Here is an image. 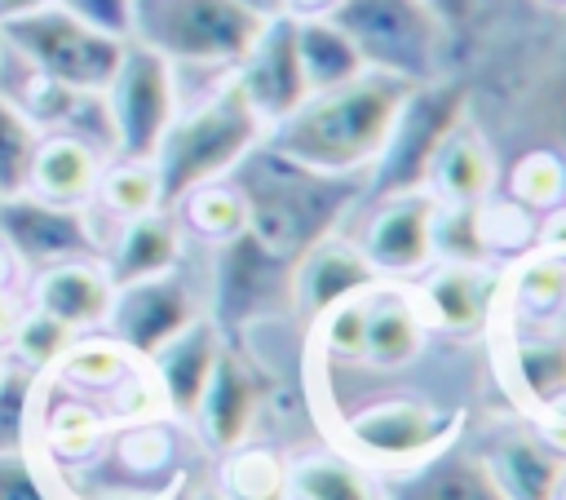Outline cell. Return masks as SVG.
Returning <instances> with one entry per match:
<instances>
[{
	"label": "cell",
	"instance_id": "obj_50",
	"mask_svg": "<svg viewBox=\"0 0 566 500\" xmlns=\"http://www.w3.org/2000/svg\"><path fill=\"white\" fill-rule=\"evenodd\" d=\"M553 500H566V473H562V482H557V496Z\"/></svg>",
	"mask_w": 566,
	"mask_h": 500
},
{
	"label": "cell",
	"instance_id": "obj_33",
	"mask_svg": "<svg viewBox=\"0 0 566 500\" xmlns=\"http://www.w3.org/2000/svg\"><path fill=\"white\" fill-rule=\"evenodd\" d=\"M40 376L22 363H9L0 376V451H31L40 420Z\"/></svg>",
	"mask_w": 566,
	"mask_h": 500
},
{
	"label": "cell",
	"instance_id": "obj_8",
	"mask_svg": "<svg viewBox=\"0 0 566 500\" xmlns=\"http://www.w3.org/2000/svg\"><path fill=\"white\" fill-rule=\"evenodd\" d=\"M102 106L111 124V150L124 159H155L168 124L181 111V71L155 49L128 40L111 84L102 88Z\"/></svg>",
	"mask_w": 566,
	"mask_h": 500
},
{
	"label": "cell",
	"instance_id": "obj_25",
	"mask_svg": "<svg viewBox=\"0 0 566 500\" xmlns=\"http://www.w3.org/2000/svg\"><path fill=\"white\" fill-rule=\"evenodd\" d=\"M287 500H389V478L345 447L287 456Z\"/></svg>",
	"mask_w": 566,
	"mask_h": 500
},
{
	"label": "cell",
	"instance_id": "obj_17",
	"mask_svg": "<svg viewBox=\"0 0 566 500\" xmlns=\"http://www.w3.org/2000/svg\"><path fill=\"white\" fill-rule=\"evenodd\" d=\"M226 350V332L217 327L212 314H199L195 323H186L168 345H159L150 358H146V372L159 389V403L168 416L177 420H190L199 398H203V385L217 367Z\"/></svg>",
	"mask_w": 566,
	"mask_h": 500
},
{
	"label": "cell",
	"instance_id": "obj_51",
	"mask_svg": "<svg viewBox=\"0 0 566 500\" xmlns=\"http://www.w3.org/2000/svg\"><path fill=\"white\" fill-rule=\"evenodd\" d=\"M548 4H553V9H566V0H548Z\"/></svg>",
	"mask_w": 566,
	"mask_h": 500
},
{
	"label": "cell",
	"instance_id": "obj_35",
	"mask_svg": "<svg viewBox=\"0 0 566 500\" xmlns=\"http://www.w3.org/2000/svg\"><path fill=\"white\" fill-rule=\"evenodd\" d=\"M504 190L513 204H522L526 212H548L553 204L566 199V159L557 150H526L509 177Z\"/></svg>",
	"mask_w": 566,
	"mask_h": 500
},
{
	"label": "cell",
	"instance_id": "obj_30",
	"mask_svg": "<svg viewBox=\"0 0 566 500\" xmlns=\"http://www.w3.org/2000/svg\"><path fill=\"white\" fill-rule=\"evenodd\" d=\"M509 385L531 403H557L566 398V341L553 332H531L522 341H513L509 350Z\"/></svg>",
	"mask_w": 566,
	"mask_h": 500
},
{
	"label": "cell",
	"instance_id": "obj_38",
	"mask_svg": "<svg viewBox=\"0 0 566 500\" xmlns=\"http://www.w3.org/2000/svg\"><path fill=\"white\" fill-rule=\"evenodd\" d=\"M102 434H106V420L97 416V407L75 398V403L57 407V416L49 425V447L57 456H66V460H80V456H88L102 442Z\"/></svg>",
	"mask_w": 566,
	"mask_h": 500
},
{
	"label": "cell",
	"instance_id": "obj_26",
	"mask_svg": "<svg viewBox=\"0 0 566 500\" xmlns=\"http://www.w3.org/2000/svg\"><path fill=\"white\" fill-rule=\"evenodd\" d=\"M389 500H500V491L486 478L478 451L451 442L424 465L389 478Z\"/></svg>",
	"mask_w": 566,
	"mask_h": 500
},
{
	"label": "cell",
	"instance_id": "obj_34",
	"mask_svg": "<svg viewBox=\"0 0 566 500\" xmlns=\"http://www.w3.org/2000/svg\"><path fill=\"white\" fill-rule=\"evenodd\" d=\"M478 221V239H482V257H522L535 248V212H526L522 204H513L509 195H491L473 208Z\"/></svg>",
	"mask_w": 566,
	"mask_h": 500
},
{
	"label": "cell",
	"instance_id": "obj_23",
	"mask_svg": "<svg viewBox=\"0 0 566 500\" xmlns=\"http://www.w3.org/2000/svg\"><path fill=\"white\" fill-rule=\"evenodd\" d=\"M486 478L495 482L500 500H553L566 473V460L539 442V434H495L478 451Z\"/></svg>",
	"mask_w": 566,
	"mask_h": 500
},
{
	"label": "cell",
	"instance_id": "obj_4",
	"mask_svg": "<svg viewBox=\"0 0 566 500\" xmlns=\"http://www.w3.org/2000/svg\"><path fill=\"white\" fill-rule=\"evenodd\" d=\"M261 22L265 18L239 0H137L128 40L155 49L177 71L230 75L252 49Z\"/></svg>",
	"mask_w": 566,
	"mask_h": 500
},
{
	"label": "cell",
	"instance_id": "obj_24",
	"mask_svg": "<svg viewBox=\"0 0 566 500\" xmlns=\"http://www.w3.org/2000/svg\"><path fill=\"white\" fill-rule=\"evenodd\" d=\"M500 310H509L531 332H553L566 319V257L522 252L513 270L500 279Z\"/></svg>",
	"mask_w": 566,
	"mask_h": 500
},
{
	"label": "cell",
	"instance_id": "obj_40",
	"mask_svg": "<svg viewBox=\"0 0 566 500\" xmlns=\"http://www.w3.org/2000/svg\"><path fill=\"white\" fill-rule=\"evenodd\" d=\"M57 4L106 35H119V40L133 35V4L137 0H57Z\"/></svg>",
	"mask_w": 566,
	"mask_h": 500
},
{
	"label": "cell",
	"instance_id": "obj_39",
	"mask_svg": "<svg viewBox=\"0 0 566 500\" xmlns=\"http://www.w3.org/2000/svg\"><path fill=\"white\" fill-rule=\"evenodd\" d=\"M0 500H57L31 451H0Z\"/></svg>",
	"mask_w": 566,
	"mask_h": 500
},
{
	"label": "cell",
	"instance_id": "obj_43",
	"mask_svg": "<svg viewBox=\"0 0 566 500\" xmlns=\"http://www.w3.org/2000/svg\"><path fill=\"white\" fill-rule=\"evenodd\" d=\"M429 9H433V18L447 27V31H455V27H464V22H473L491 0H424Z\"/></svg>",
	"mask_w": 566,
	"mask_h": 500
},
{
	"label": "cell",
	"instance_id": "obj_12",
	"mask_svg": "<svg viewBox=\"0 0 566 500\" xmlns=\"http://www.w3.org/2000/svg\"><path fill=\"white\" fill-rule=\"evenodd\" d=\"M203 310H199L195 288L186 283L181 270H172V274H159V279H142V283L115 288V301H111V314H106L102 332L115 336L133 358L146 363L159 345H168Z\"/></svg>",
	"mask_w": 566,
	"mask_h": 500
},
{
	"label": "cell",
	"instance_id": "obj_11",
	"mask_svg": "<svg viewBox=\"0 0 566 500\" xmlns=\"http://www.w3.org/2000/svg\"><path fill=\"white\" fill-rule=\"evenodd\" d=\"M433 235H438V199L424 186H416V190L376 195V208L363 221L358 248L380 279L407 283L438 261Z\"/></svg>",
	"mask_w": 566,
	"mask_h": 500
},
{
	"label": "cell",
	"instance_id": "obj_14",
	"mask_svg": "<svg viewBox=\"0 0 566 500\" xmlns=\"http://www.w3.org/2000/svg\"><path fill=\"white\" fill-rule=\"evenodd\" d=\"M411 296L429 332L478 336L500 310V274L486 261H433L411 283Z\"/></svg>",
	"mask_w": 566,
	"mask_h": 500
},
{
	"label": "cell",
	"instance_id": "obj_3",
	"mask_svg": "<svg viewBox=\"0 0 566 500\" xmlns=\"http://www.w3.org/2000/svg\"><path fill=\"white\" fill-rule=\"evenodd\" d=\"M261 142H265V124L248 106V97L239 93L234 75L217 80L199 102L177 111V119L168 124V133H164V142L155 150L164 208H172L195 186L234 177V168Z\"/></svg>",
	"mask_w": 566,
	"mask_h": 500
},
{
	"label": "cell",
	"instance_id": "obj_21",
	"mask_svg": "<svg viewBox=\"0 0 566 500\" xmlns=\"http://www.w3.org/2000/svg\"><path fill=\"white\" fill-rule=\"evenodd\" d=\"M106 159L111 155L80 133H40L27 190L49 204H62V208H88Z\"/></svg>",
	"mask_w": 566,
	"mask_h": 500
},
{
	"label": "cell",
	"instance_id": "obj_36",
	"mask_svg": "<svg viewBox=\"0 0 566 500\" xmlns=\"http://www.w3.org/2000/svg\"><path fill=\"white\" fill-rule=\"evenodd\" d=\"M71 345H75V332H71L66 323H57V319H49L44 310L31 305V310L18 314L9 354H13V363H22V367H31L35 376H44V372H53V367L66 358Z\"/></svg>",
	"mask_w": 566,
	"mask_h": 500
},
{
	"label": "cell",
	"instance_id": "obj_47",
	"mask_svg": "<svg viewBox=\"0 0 566 500\" xmlns=\"http://www.w3.org/2000/svg\"><path fill=\"white\" fill-rule=\"evenodd\" d=\"M239 4H248V9H252L256 18H265V22L287 13V0H239Z\"/></svg>",
	"mask_w": 566,
	"mask_h": 500
},
{
	"label": "cell",
	"instance_id": "obj_2",
	"mask_svg": "<svg viewBox=\"0 0 566 500\" xmlns=\"http://www.w3.org/2000/svg\"><path fill=\"white\" fill-rule=\"evenodd\" d=\"M234 186L248 199V235L283 261L332 235V226L358 199V177L310 173L292 159L270 155L265 146H256L234 168Z\"/></svg>",
	"mask_w": 566,
	"mask_h": 500
},
{
	"label": "cell",
	"instance_id": "obj_37",
	"mask_svg": "<svg viewBox=\"0 0 566 500\" xmlns=\"http://www.w3.org/2000/svg\"><path fill=\"white\" fill-rule=\"evenodd\" d=\"M367 296L340 301L332 305L323 319H314L318 327V350L336 363H363V336H367Z\"/></svg>",
	"mask_w": 566,
	"mask_h": 500
},
{
	"label": "cell",
	"instance_id": "obj_28",
	"mask_svg": "<svg viewBox=\"0 0 566 500\" xmlns=\"http://www.w3.org/2000/svg\"><path fill=\"white\" fill-rule=\"evenodd\" d=\"M172 217H177L181 235H190V239H199L208 248H221V243L248 235V199L234 186V177H221V181L186 190L172 204Z\"/></svg>",
	"mask_w": 566,
	"mask_h": 500
},
{
	"label": "cell",
	"instance_id": "obj_46",
	"mask_svg": "<svg viewBox=\"0 0 566 500\" xmlns=\"http://www.w3.org/2000/svg\"><path fill=\"white\" fill-rule=\"evenodd\" d=\"M57 0H0V22H13V18H27V13H40Z\"/></svg>",
	"mask_w": 566,
	"mask_h": 500
},
{
	"label": "cell",
	"instance_id": "obj_5",
	"mask_svg": "<svg viewBox=\"0 0 566 500\" xmlns=\"http://www.w3.org/2000/svg\"><path fill=\"white\" fill-rule=\"evenodd\" d=\"M0 40H4V58H18L27 71H35L62 88H75V93H102L124 58V44H128L119 35H106L88 22H80L62 4L0 22Z\"/></svg>",
	"mask_w": 566,
	"mask_h": 500
},
{
	"label": "cell",
	"instance_id": "obj_10",
	"mask_svg": "<svg viewBox=\"0 0 566 500\" xmlns=\"http://www.w3.org/2000/svg\"><path fill=\"white\" fill-rule=\"evenodd\" d=\"M0 243L13 252V265L31 274L62 261H84V257L102 261V248H106L88 208H62L31 190L0 199Z\"/></svg>",
	"mask_w": 566,
	"mask_h": 500
},
{
	"label": "cell",
	"instance_id": "obj_53",
	"mask_svg": "<svg viewBox=\"0 0 566 500\" xmlns=\"http://www.w3.org/2000/svg\"><path fill=\"white\" fill-rule=\"evenodd\" d=\"M4 367H9V363H4V358H0V376H4Z\"/></svg>",
	"mask_w": 566,
	"mask_h": 500
},
{
	"label": "cell",
	"instance_id": "obj_31",
	"mask_svg": "<svg viewBox=\"0 0 566 500\" xmlns=\"http://www.w3.org/2000/svg\"><path fill=\"white\" fill-rule=\"evenodd\" d=\"M93 212L111 217L115 226L128 221V217H146L155 208H164V190H159V173H155V159H124V155H111L102 177H97V195L88 204Z\"/></svg>",
	"mask_w": 566,
	"mask_h": 500
},
{
	"label": "cell",
	"instance_id": "obj_41",
	"mask_svg": "<svg viewBox=\"0 0 566 500\" xmlns=\"http://www.w3.org/2000/svg\"><path fill=\"white\" fill-rule=\"evenodd\" d=\"M535 248L553 252V257H566V199L535 217Z\"/></svg>",
	"mask_w": 566,
	"mask_h": 500
},
{
	"label": "cell",
	"instance_id": "obj_6",
	"mask_svg": "<svg viewBox=\"0 0 566 500\" xmlns=\"http://www.w3.org/2000/svg\"><path fill=\"white\" fill-rule=\"evenodd\" d=\"M460 425H464V416L451 407H438L433 398L394 394V398L354 407L336 429H340V447L349 456H358L363 465H371L385 478H398V473L424 465L429 456L447 451L455 442Z\"/></svg>",
	"mask_w": 566,
	"mask_h": 500
},
{
	"label": "cell",
	"instance_id": "obj_20",
	"mask_svg": "<svg viewBox=\"0 0 566 500\" xmlns=\"http://www.w3.org/2000/svg\"><path fill=\"white\" fill-rule=\"evenodd\" d=\"M367 336H363V367L371 372H402L411 367L424 345H429V323L411 296V288L398 283H380L376 292H367Z\"/></svg>",
	"mask_w": 566,
	"mask_h": 500
},
{
	"label": "cell",
	"instance_id": "obj_7",
	"mask_svg": "<svg viewBox=\"0 0 566 500\" xmlns=\"http://www.w3.org/2000/svg\"><path fill=\"white\" fill-rule=\"evenodd\" d=\"M332 18L358 44L367 71H385L407 84L442 75L447 27L424 0H340Z\"/></svg>",
	"mask_w": 566,
	"mask_h": 500
},
{
	"label": "cell",
	"instance_id": "obj_49",
	"mask_svg": "<svg viewBox=\"0 0 566 500\" xmlns=\"http://www.w3.org/2000/svg\"><path fill=\"white\" fill-rule=\"evenodd\" d=\"M190 500H230V496H221V491H217V487H203V491H195V496H190Z\"/></svg>",
	"mask_w": 566,
	"mask_h": 500
},
{
	"label": "cell",
	"instance_id": "obj_27",
	"mask_svg": "<svg viewBox=\"0 0 566 500\" xmlns=\"http://www.w3.org/2000/svg\"><path fill=\"white\" fill-rule=\"evenodd\" d=\"M296 53H301L310 93L340 88L367 71L358 44L345 35V27L336 18H296Z\"/></svg>",
	"mask_w": 566,
	"mask_h": 500
},
{
	"label": "cell",
	"instance_id": "obj_16",
	"mask_svg": "<svg viewBox=\"0 0 566 500\" xmlns=\"http://www.w3.org/2000/svg\"><path fill=\"white\" fill-rule=\"evenodd\" d=\"M261 403H265V389H261L256 367L234 345H226L217 367H212V376H208V385H203V398H199L190 425L203 438V447H212L221 456V451H230V447L252 438Z\"/></svg>",
	"mask_w": 566,
	"mask_h": 500
},
{
	"label": "cell",
	"instance_id": "obj_22",
	"mask_svg": "<svg viewBox=\"0 0 566 500\" xmlns=\"http://www.w3.org/2000/svg\"><path fill=\"white\" fill-rule=\"evenodd\" d=\"M495 186H500V164H495L491 142L469 119L455 124L424 173V190L442 208H478L482 199L495 195Z\"/></svg>",
	"mask_w": 566,
	"mask_h": 500
},
{
	"label": "cell",
	"instance_id": "obj_9",
	"mask_svg": "<svg viewBox=\"0 0 566 500\" xmlns=\"http://www.w3.org/2000/svg\"><path fill=\"white\" fill-rule=\"evenodd\" d=\"M464 106H469V93L447 75L411 84V93L389 128V142H385L376 168L367 173L371 190L394 195V190L424 186V173H429L438 146L451 137L455 124H464Z\"/></svg>",
	"mask_w": 566,
	"mask_h": 500
},
{
	"label": "cell",
	"instance_id": "obj_32",
	"mask_svg": "<svg viewBox=\"0 0 566 500\" xmlns=\"http://www.w3.org/2000/svg\"><path fill=\"white\" fill-rule=\"evenodd\" d=\"M35 146H40L35 119L18 106V97L9 88H0V199L27 190Z\"/></svg>",
	"mask_w": 566,
	"mask_h": 500
},
{
	"label": "cell",
	"instance_id": "obj_1",
	"mask_svg": "<svg viewBox=\"0 0 566 500\" xmlns=\"http://www.w3.org/2000/svg\"><path fill=\"white\" fill-rule=\"evenodd\" d=\"M411 84L385 71H363L340 88L310 93L292 115L265 128V150L327 177H367L389 142V128Z\"/></svg>",
	"mask_w": 566,
	"mask_h": 500
},
{
	"label": "cell",
	"instance_id": "obj_13",
	"mask_svg": "<svg viewBox=\"0 0 566 500\" xmlns=\"http://www.w3.org/2000/svg\"><path fill=\"white\" fill-rule=\"evenodd\" d=\"M239 93L248 97V106L261 115V124H279L283 115H292L310 88H305V71H301V53H296V18H270L261 22L252 49L243 53V62L230 71Z\"/></svg>",
	"mask_w": 566,
	"mask_h": 500
},
{
	"label": "cell",
	"instance_id": "obj_18",
	"mask_svg": "<svg viewBox=\"0 0 566 500\" xmlns=\"http://www.w3.org/2000/svg\"><path fill=\"white\" fill-rule=\"evenodd\" d=\"M115 301V283L97 257L84 261H62L49 270L31 274V305L44 310L49 319L66 323L75 336L80 332H102L106 314Z\"/></svg>",
	"mask_w": 566,
	"mask_h": 500
},
{
	"label": "cell",
	"instance_id": "obj_48",
	"mask_svg": "<svg viewBox=\"0 0 566 500\" xmlns=\"http://www.w3.org/2000/svg\"><path fill=\"white\" fill-rule=\"evenodd\" d=\"M18 279V265H13V252L0 243V292H9V283Z\"/></svg>",
	"mask_w": 566,
	"mask_h": 500
},
{
	"label": "cell",
	"instance_id": "obj_29",
	"mask_svg": "<svg viewBox=\"0 0 566 500\" xmlns=\"http://www.w3.org/2000/svg\"><path fill=\"white\" fill-rule=\"evenodd\" d=\"M212 487L230 500H287V456L248 438L221 451Z\"/></svg>",
	"mask_w": 566,
	"mask_h": 500
},
{
	"label": "cell",
	"instance_id": "obj_15",
	"mask_svg": "<svg viewBox=\"0 0 566 500\" xmlns=\"http://www.w3.org/2000/svg\"><path fill=\"white\" fill-rule=\"evenodd\" d=\"M385 279L376 274V265L363 257V248H358V239H345V235H323V239H314L301 257H296V265H292V301H296V310L314 323V319H323L332 305H340V301H354V296H367V292H376Z\"/></svg>",
	"mask_w": 566,
	"mask_h": 500
},
{
	"label": "cell",
	"instance_id": "obj_44",
	"mask_svg": "<svg viewBox=\"0 0 566 500\" xmlns=\"http://www.w3.org/2000/svg\"><path fill=\"white\" fill-rule=\"evenodd\" d=\"M18 314H22V305H18V296L13 292H0V354L9 350V341H13V327H18Z\"/></svg>",
	"mask_w": 566,
	"mask_h": 500
},
{
	"label": "cell",
	"instance_id": "obj_45",
	"mask_svg": "<svg viewBox=\"0 0 566 500\" xmlns=\"http://www.w3.org/2000/svg\"><path fill=\"white\" fill-rule=\"evenodd\" d=\"M340 0H287V18H332Z\"/></svg>",
	"mask_w": 566,
	"mask_h": 500
},
{
	"label": "cell",
	"instance_id": "obj_52",
	"mask_svg": "<svg viewBox=\"0 0 566 500\" xmlns=\"http://www.w3.org/2000/svg\"><path fill=\"white\" fill-rule=\"evenodd\" d=\"M0 66H4V40H0Z\"/></svg>",
	"mask_w": 566,
	"mask_h": 500
},
{
	"label": "cell",
	"instance_id": "obj_19",
	"mask_svg": "<svg viewBox=\"0 0 566 500\" xmlns=\"http://www.w3.org/2000/svg\"><path fill=\"white\" fill-rule=\"evenodd\" d=\"M181 252H186V235H181L172 208H155L146 217H128L115 226V235L102 248V265H106L111 283L124 288V283H142V279L181 270Z\"/></svg>",
	"mask_w": 566,
	"mask_h": 500
},
{
	"label": "cell",
	"instance_id": "obj_42",
	"mask_svg": "<svg viewBox=\"0 0 566 500\" xmlns=\"http://www.w3.org/2000/svg\"><path fill=\"white\" fill-rule=\"evenodd\" d=\"M535 434H539L544 447H553L566 460V398L535 407Z\"/></svg>",
	"mask_w": 566,
	"mask_h": 500
}]
</instances>
